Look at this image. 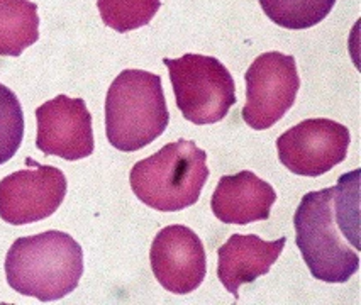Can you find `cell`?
Segmentation results:
<instances>
[{"mask_svg":"<svg viewBox=\"0 0 361 305\" xmlns=\"http://www.w3.org/2000/svg\"><path fill=\"white\" fill-rule=\"evenodd\" d=\"M358 175H343L336 187L309 192L293 217L297 248L314 278L344 283L360 268Z\"/></svg>","mask_w":361,"mask_h":305,"instance_id":"obj_1","label":"cell"},{"mask_svg":"<svg viewBox=\"0 0 361 305\" xmlns=\"http://www.w3.org/2000/svg\"><path fill=\"white\" fill-rule=\"evenodd\" d=\"M6 275L19 294L54 302L77 288L83 275V251L61 231L19 237L7 253Z\"/></svg>","mask_w":361,"mask_h":305,"instance_id":"obj_2","label":"cell"},{"mask_svg":"<svg viewBox=\"0 0 361 305\" xmlns=\"http://www.w3.org/2000/svg\"><path fill=\"white\" fill-rule=\"evenodd\" d=\"M170 123L161 77L145 70H124L107 92L109 143L124 153L137 151L158 139Z\"/></svg>","mask_w":361,"mask_h":305,"instance_id":"obj_3","label":"cell"},{"mask_svg":"<svg viewBox=\"0 0 361 305\" xmlns=\"http://www.w3.org/2000/svg\"><path fill=\"white\" fill-rule=\"evenodd\" d=\"M209 178L207 154L194 141L178 139L137 161L129 183L137 199L151 208L176 212L192 207Z\"/></svg>","mask_w":361,"mask_h":305,"instance_id":"obj_4","label":"cell"},{"mask_svg":"<svg viewBox=\"0 0 361 305\" xmlns=\"http://www.w3.org/2000/svg\"><path fill=\"white\" fill-rule=\"evenodd\" d=\"M163 63L170 72L176 107L197 126L219 123L236 104V85L217 58L188 53L176 60L165 58Z\"/></svg>","mask_w":361,"mask_h":305,"instance_id":"obj_5","label":"cell"},{"mask_svg":"<svg viewBox=\"0 0 361 305\" xmlns=\"http://www.w3.org/2000/svg\"><path fill=\"white\" fill-rule=\"evenodd\" d=\"M243 119L256 131L274 127L290 111L300 89L293 56L270 51L259 54L247 68Z\"/></svg>","mask_w":361,"mask_h":305,"instance_id":"obj_6","label":"cell"},{"mask_svg":"<svg viewBox=\"0 0 361 305\" xmlns=\"http://www.w3.org/2000/svg\"><path fill=\"white\" fill-rule=\"evenodd\" d=\"M351 135L331 119H307L276 139L279 160L300 177H321L344 161Z\"/></svg>","mask_w":361,"mask_h":305,"instance_id":"obj_7","label":"cell"},{"mask_svg":"<svg viewBox=\"0 0 361 305\" xmlns=\"http://www.w3.org/2000/svg\"><path fill=\"white\" fill-rule=\"evenodd\" d=\"M27 170L0 182V219L12 225L37 223L53 216L66 195V177L60 168L27 158Z\"/></svg>","mask_w":361,"mask_h":305,"instance_id":"obj_8","label":"cell"},{"mask_svg":"<svg viewBox=\"0 0 361 305\" xmlns=\"http://www.w3.org/2000/svg\"><path fill=\"white\" fill-rule=\"evenodd\" d=\"M36 146L46 156L77 161L94 153L92 116L83 99L58 95L36 108Z\"/></svg>","mask_w":361,"mask_h":305,"instance_id":"obj_9","label":"cell"},{"mask_svg":"<svg viewBox=\"0 0 361 305\" xmlns=\"http://www.w3.org/2000/svg\"><path fill=\"white\" fill-rule=\"evenodd\" d=\"M154 278L171 294L185 295L202 285L207 271L199 236L185 225H168L154 237L149 251Z\"/></svg>","mask_w":361,"mask_h":305,"instance_id":"obj_10","label":"cell"},{"mask_svg":"<svg viewBox=\"0 0 361 305\" xmlns=\"http://www.w3.org/2000/svg\"><path fill=\"white\" fill-rule=\"evenodd\" d=\"M275 200L276 194L270 183L256 177L253 171H239L219 180L211 207L221 223L245 225L267 220Z\"/></svg>","mask_w":361,"mask_h":305,"instance_id":"obj_11","label":"cell"},{"mask_svg":"<svg viewBox=\"0 0 361 305\" xmlns=\"http://www.w3.org/2000/svg\"><path fill=\"white\" fill-rule=\"evenodd\" d=\"M287 237L276 241H263L255 234H233L224 246H221L217 277L228 292L238 299L239 287L253 283L256 278L270 271L282 254Z\"/></svg>","mask_w":361,"mask_h":305,"instance_id":"obj_12","label":"cell"},{"mask_svg":"<svg viewBox=\"0 0 361 305\" xmlns=\"http://www.w3.org/2000/svg\"><path fill=\"white\" fill-rule=\"evenodd\" d=\"M39 39L37 6L31 0H0V56H20Z\"/></svg>","mask_w":361,"mask_h":305,"instance_id":"obj_13","label":"cell"},{"mask_svg":"<svg viewBox=\"0 0 361 305\" xmlns=\"http://www.w3.org/2000/svg\"><path fill=\"white\" fill-rule=\"evenodd\" d=\"M336 0H259L267 18L285 29H309L333 11Z\"/></svg>","mask_w":361,"mask_h":305,"instance_id":"obj_14","label":"cell"},{"mask_svg":"<svg viewBox=\"0 0 361 305\" xmlns=\"http://www.w3.org/2000/svg\"><path fill=\"white\" fill-rule=\"evenodd\" d=\"M104 24L117 32H129L151 23L161 0H97Z\"/></svg>","mask_w":361,"mask_h":305,"instance_id":"obj_15","label":"cell"},{"mask_svg":"<svg viewBox=\"0 0 361 305\" xmlns=\"http://www.w3.org/2000/svg\"><path fill=\"white\" fill-rule=\"evenodd\" d=\"M24 137V114L19 99L0 83V165L18 153Z\"/></svg>","mask_w":361,"mask_h":305,"instance_id":"obj_16","label":"cell"}]
</instances>
